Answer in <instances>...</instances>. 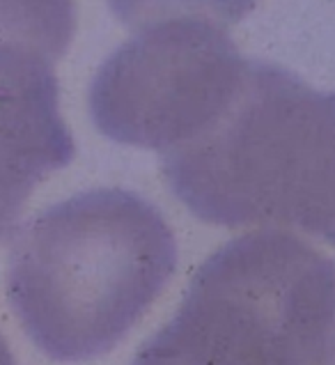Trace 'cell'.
<instances>
[{
	"label": "cell",
	"instance_id": "cell-6",
	"mask_svg": "<svg viewBox=\"0 0 335 365\" xmlns=\"http://www.w3.org/2000/svg\"><path fill=\"white\" fill-rule=\"evenodd\" d=\"M74 33V0H0V44L33 48L56 62Z\"/></svg>",
	"mask_w": 335,
	"mask_h": 365
},
{
	"label": "cell",
	"instance_id": "cell-1",
	"mask_svg": "<svg viewBox=\"0 0 335 365\" xmlns=\"http://www.w3.org/2000/svg\"><path fill=\"white\" fill-rule=\"evenodd\" d=\"M175 267V235L152 202L124 189H94L21 227L7 294L46 356L88 361L127 336Z\"/></svg>",
	"mask_w": 335,
	"mask_h": 365
},
{
	"label": "cell",
	"instance_id": "cell-5",
	"mask_svg": "<svg viewBox=\"0 0 335 365\" xmlns=\"http://www.w3.org/2000/svg\"><path fill=\"white\" fill-rule=\"evenodd\" d=\"M74 154L60 115L53 60L0 44V242L14 230L35 186L69 165Z\"/></svg>",
	"mask_w": 335,
	"mask_h": 365
},
{
	"label": "cell",
	"instance_id": "cell-3",
	"mask_svg": "<svg viewBox=\"0 0 335 365\" xmlns=\"http://www.w3.org/2000/svg\"><path fill=\"white\" fill-rule=\"evenodd\" d=\"M333 299V259L289 232H250L195 271L131 365H317Z\"/></svg>",
	"mask_w": 335,
	"mask_h": 365
},
{
	"label": "cell",
	"instance_id": "cell-9",
	"mask_svg": "<svg viewBox=\"0 0 335 365\" xmlns=\"http://www.w3.org/2000/svg\"><path fill=\"white\" fill-rule=\"evenodd\" d=\"M0 365H16V361L12 356V349H9V345L5 342L3 333H0Z\"/></svg>",
	"mask_w": 335,
	"mask_h": 365
},
{
	"label": "cell",
	"instance_id": "cell-4",
	"mask_svg": "<svg viewBox=\"0 0 335 365\" xmlns=\"http://www.w3.org/2000/svg\"><path fill=\"white\" fill-rule=\"evenodd\" d=\"M248 62L221 26L202 19L143 28L94 76L92 122L115 143L172 152L223 115Z\"/></svg>",
	"mask_w": 335,
	"mask_h": 365
},
{
	"label": "cell",
	"instance_id": "cell-8",
	"mask_svg": "<svg viewBox=\"0 0 335 365\" xmlns=\"http://www.w3.org/2000/svg\"><path fill=\"white\" fill-rule=\"evenodd\" d=\"M317 365H335V299H333L331 324H329V331H326V338H324V347H321Z\"/></svg>",
	"mask_w": 335,
	"mask_h": 365
},
{
	"label": "cell",
	"instance_id": "cell-2",
	"mask_svg": "<svg viewBox=\"0 0 335 365\" xmlns=\"http://www.w3.org/2000/svg\"><path fill=\"white\" fill-rule=\"evenodd\" d=\"M161 168L207 223L297 227L335 246V92L287 69L250 60L223 115Z\"/></svg>",
	"mask_w": 335,
	"mask_h": 365
},
{
	"label": "cell",
	"instance_id": "cell-7",
	"mask_svg": "<svg viewBox=\"0 0 335 365\" xmlns=\"http://www.w3.org/2000/svg\"><path fill=\"white\" fill-rule=\"evenodd\" d=\"M113 14L129 28H150L175 19H202L216 26L239 24L257 0H108Z\"/></svg>",
	"mask_w": 335,
	"mask_h": 365
}]
</instances>
